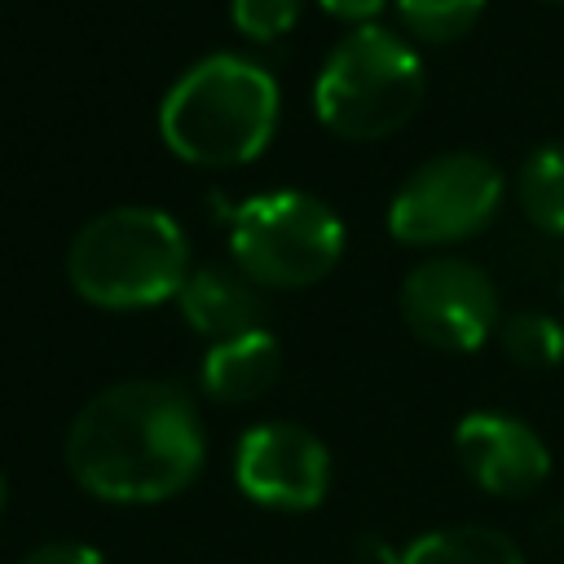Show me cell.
Returning a JSON list of instances; mask_svg holds the SVG:
<instances>
[{"instance_id": "1", "label": "cell", "mask_w": 564, "mask_h": 564, "mask_svg": "<svg viewBox=\"0 0 564 564\" xmlns=\"http://www.w3.org/2000/svg\"><path fill=\"white\" fill-rule=\"evenodd\" d=\"M203 463V414L172 379L110 383L66 427V471L101 502H167L198 480Z\"/></svg>"}, {"instance_id": "2", "label": "cell", "mask_w": 564, "mask_h": 564, "mask_svg": "<svg viewBox=\"0 0 564 564\" xmlns=\"http://www.w3.org/2000/svg\"><path fill=\"white\" fill-rule=\"evenodd\" d=\"M282 119L273 70L242 53H207L185 66L159 106L163 145L194 167H242L260 159Z\"/></svg>"}, {"instance_id": "3", "label": "cell", "mask_w": 564, "mask_h": 564, "mask_svg": "<svg viewBox=\"0 0 564 564\" xmlns=\"http://www.w3.org/2000/svg\"><path fill=\"white\" fill-rule=\"evenodd\" d=\"M189 238L163 207H110L79 225L66 247V282L106 313H141L172 304L189 278Z\"/></svg>"}, {"instance_id": "4", "label": "cell", "mask_w": 564, "mask_h": 564, "mask_svg": "<svg viewBox=\"0 0 564 564\" xmlns=\"http://www.w3.org/2000/svg\"><path fill=\"white\" fill-rule=\"evenodd\" d=\"M427 97V66L410 40L366 22L326 53L313 79V110L344 141H383L401 132Z\"/></svg>"}, {"instance_id": "5", "label": "cell", "mask_w": 564, "mask_h": 564, "mask_svg": "<svg viewBox=\"0 0 564 564\" xmlns=\"http://www.w3.org/2000/svg\"><path fill=\"white\" fill-rule=\"evenodd\" d=\"M229 256L264 291L322 282L344 256V220L304 189H264L229 212Z\"/></svg>"}, {"instance_id": "6", "label": "cell", "mask_w": 564, "mask_h": 564, "mask_svg": "<svg viewBox=\"0 0 564 564\" xmlns=\"http://www.w3.org/2000/svg\"><path fill=\"white\" fill-rule=\"evenodd\" d=\"M507 176L489 154L445 150L419 163L388 203V234L405 247H449L485 234L502 212Z\"/></svg>"}, {"instance_id": "7", "label": "cell", "mask_w": 564, "mask_h": 564, "mask_svg": "<svg viewBox=\"0 0 564 564\" xmlns=\"http://www.w3.org/2000/svg\"><path fill=\"white\" fill-rule=\"evenodd\" d=\"M401 317L427 348L476 352L498 335L502 304L494 278L463 256H427L401 282Z\"/></svg>"}, {"instance_id": "8", "label": "cell", "mask_w": 564, "mask_h": 564, "mask_svg": "<svg viewBox=\"0 0 564 564\" xmlns=\"http://www.w3.org/2000/svg\"><path fill=\"white\" fill-rule=\"evenodd\" d=\"M242 498L269 511H313L330 494V449L300 423H251L234 449Z\"/></svg>"}, {"instance_id": "9", "label": "cell", "mask_w": 564, "mask_h": 564, "mask_svg": "<svg viewBox=\"0 0 564 564\" xmlns=\"http://www.w3.org/2000/svg\"><path fill=\"white\" fill-rule=\"evenodd\" d=\"M454 454L476 489L494 498H524L551 476L546 441L516 414L471 410L454 427Z\"/></svg>"}, {"instance_id": "10", "label": "cell", "mask_w": 564, "mask_h": 564, "mask_svg": "<svg viewBox=\"0 0 564 564\" xmlns=\"http://www.w3.org/2000/svg\"><path fill=\"white\" fill-rule=\"evenodd\" d=\"M172 304L207 344L264 326V286H256L238 264H194Z\"/></svg>"}, {"instance_id": "11", "label": "cell", "mask_w": 564, "mask_h": 564, "mask_svg": "<svg viewBox=\"0 0 564 564\" xmlns=\"http://www.w3.org/2000/svg\"><path fill=\"white\" fill-rule=\"evenodd\" d=\"M278 379H282V344L269 335V326L207 344L203 370H198L203 392L220 405L260 401Z\"/></svg>"}, {"instance_id": "12", "label": "cell", "mask_w": 564, "mask_h": 564, "mask_svg": "<svg viewBox=\"0 0 564 564\" xmlns=\"http://www.w3.org/2000/svg\"><path fill=\"white\" fill-rule=\"evenodd\" d=\"M379 564H524V555L516 538L494 524H445L401 551H379Z\"/></svg>"}, {"instance_id": "13", "label": "cell", "mask_w": 564, "mask_h": 564, "mask_svg": "<svg viewBox=\"0 0 564 564\" xmlns=\"http://www.w3.org/2000/svg\"><path fill=\"white\" fill-rule=\"evenodd\" d=\"M516 203L533 229L564 238V141H546L520 163Z\"/></svg>"}, {"instance_id": "14", "label": "cell", "mask_w": 564, "mask_h": 564, "mask_svg": "<svg viewBox=\"0 0 564 564\" xmlns=\"http://www.w3.org/2000/svg\"><path fill=\"white\" fill-rule=\"evenodd\" d=\"M498 344L524 370H555L564 361V322L542 308H516L498 322Z\"/></svg>"}, {"instance_id": "15", "label": "cell", "mask_w": 564, "mask_h": 564, "mask_svg": "<svg viewBox=\"0 0 564 564\" xmlns=\"http://www.w3.org/2000/svg\"><path fill=\"white\" fill-rule=\"evenodd\" d=\"M401 26L423 40V44H454L463 40L480 13H485V0H392Z\"/></svg>"}, {"instance_id": "16", "label": "cell", "mask_w": 564, "mask_h": 564, "mask_svg": "<svg viewBox=\"0 0 564 564\" xmlns=\"http://www.w3.org/2000/svg\"><path fill=\"white\" fill-rule=\"evenodd\" d=\"M304 13V0H229V18L242 40L251 44H278L295 31Z\"/></svg>"}, {"instance_id": "17", "label": "cell", "mask_w": 564, "mask_h": 564, "mask_svg": "<svg viewBox=\"0 0 564 564\" xmlns=\"http://www.w3.org/2000/svg\"><path fill=\"white\" fill-rule=\"evenodd\" d=\"M18 564H106V555L88 542H75V538H62V542H44L35 546L31 555H22Z\"/></svg>"}, {"instance_id": "18", "label": "cell", "mask_w": 564, "mask_h": 564, "mask_svg": "<svg viewBox=\"0 0 564 564\" xmlns=\"http://www.w3.org/2000/svg\"><path fill=\"white\" fill-rule=\"evenodd\" d=\"M388 4H392V0H317L322 13H330V18L348 22V26H366V22H375Z\"/></svg>"}, {"instance_id": "19", "label": "cell", "mask_w": 564, "mask_h": 564, "mask_svg": "<svg viewBox=\"0 0 564 564\" xmlns=\"http://www.w3.org/2000/svg\"><path fill=\"white\" fill-rule=\"evenodd\" d=\"M4 502H9V485H4V471H0V516H4Z\"/></svg>"}, {"instance_id": "20", "label": "cell", "mask_w": 564, "mask_h": 564, "mask_svg": "<svg viewBox=\"0 0 564 564\" xmlns=\"http://www.w3.org/2000/svg\"><path fill=\"white\" fill-rule=\"evenodd\" d=\"M546 4H564V0H546Z\"/></svg>"}, {"instance_id": "21", "label": "cell", "mask_w": 564, "mask_h": 564, "mask_svg": "<svg viewBox=\"0 0 564 564\" xmlns=\"http://www.w3.org/2000/svg\"><path fill=\"white\" fill-rule=\"evenodd\" d=\"M560 295H564V282H560Z\"/></svg>"}]
</instances>
